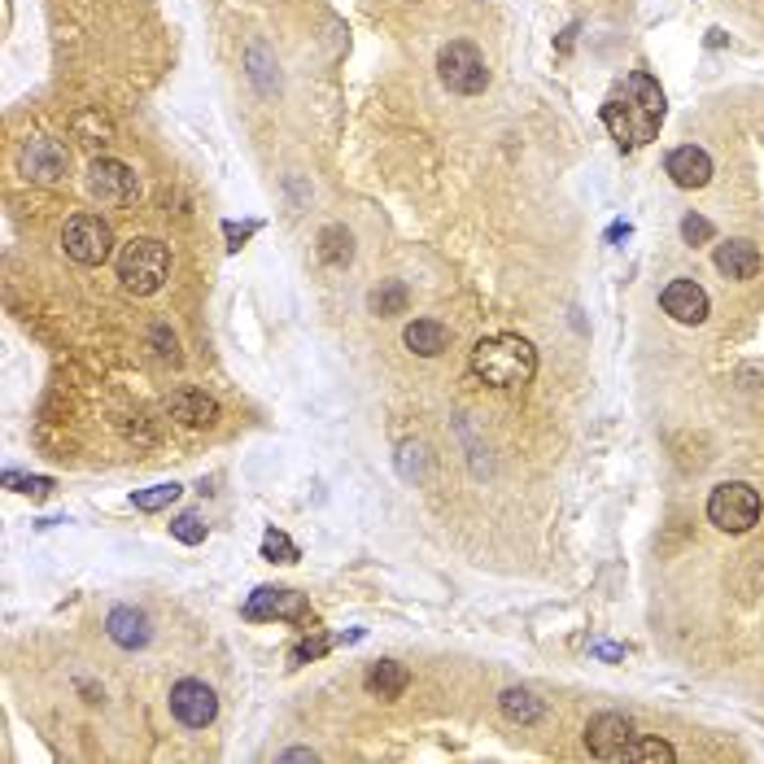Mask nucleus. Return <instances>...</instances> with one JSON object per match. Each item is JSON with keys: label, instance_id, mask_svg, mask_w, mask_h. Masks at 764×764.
Segmentation results:
<instances>
[{"label": "nucleus", "instance_id": "nucleus-1", "mask_svg": "<svg viewBox=\"0 0 764 764\" xmlns=\"http://www.w3.org/2000/svg\"><path fill=\"white\" fill-rule=\"evenodd\" d=\"M472 372L494 389H520L537 377V350L516 333H494L472 346Z\"/></svg>", "mask_w": 764, "mask_h": 764}, {"label": "nucleus", "instance_id": "nucleus-2", "mask_svg": "<svg viewBox=\"0 0 764 764\" xmlns=\"http://www.w3.org/2000/svg\"><path fill=\"white\" fill-rule=\"evenodd\" d=\"M171 276V250L153 236H131L118 250V280L136 298H153Z\"/></svg>", "mask_w": 764, "mask_h": 764}, {"label": "nucleus", "instance_id": "nucleus-3", "mask_svg": "<svg viewBox=\"0 0 764 764\" xmlns=\"http://www.w3.org/2000/svg\"><path fill=\"white\" fill-rule=\"evenodd\" d=\"M61 250L79 267H101V263L114 258V232L101 215H74L61 228Z\"/></svg>", "mask_w": 764, "mask_h": 764}, {"label": "nucleus", "instance_id": "nucleus-4", "mask_svg": "<svg viewBox=\"0 0 764 764\" xmlns=\"http://www.w3.org/2000/svg\"><path fill=\"white\" fill-rule=\"evenodd\" d=\"M708 520L721 533H748L761 520V494L748 481H726L708 494Z\"/></svg>", "mask_w": 764, "mask_h": 764}, {"label": "nucleus", "instance_id": "nucleus-5", "mask_svg": "<svg viewBox=\"0 0 764 764\" xmlns=\"http://www.w3.org/2000/svg\"><path fill=\"white\" fill-rule=\"evenodd\" d=\"M437 74H441V83H445L450 92H459V96H476V92H485V83H489L485 57H481V48L467 44V39H450V44L437 53Z\"/></svg>", "mask_w": 764, "mask_h": 764}, {"label": "nucleus", "instance_id": "nucleus-6", "mask_svg": "<svg viewBox=\"0 0 764 764\" xmlns=\"http://www.w3.org/2000/svg\"><path fill=\"white\" fill-rule=\"evenodd\" d=\"M603 123H607V131L616 136V144L621 149H643V144H651L656 140V131H660V114H651L647 105H638L634 96L629 101H607L603 105Z\"/></svg>", "mask_w": 764, "mask_h": 764}, {"label": "nucleus", "instance_id": "nucleus-7", "mask_svg": "<svg viewBox=\"0 0 764 764\" xmlns=\"http://www.w3.org/2000/svg\"><path fill=\"white\" fill-rule=\"evenodd\" d=\"M88 193L101 201V206H131L136 193H140V180L127 162L118 158H96L88 166Z\"/></svg>", "mask_w": 764, "mask_h": 764}, {"label": "nucleus", "instance_id": "nucleus-8", "mask_svg": "<svg viewBox=\"0 0 764 764\" xmlns=\"http://www.w3.org/2000/svg\"><path fill=\"white\" fill-rule=\"evenodd\" d=\"M241 616H245V621H298V625H306V621H311V603H306V594H298V590L258 586V590L245 599Z\"/></svg>", "mask_w": 764, "mask_h": 764}, {"label": "nucleus", "instance_id": "nucleus-9", "mask_svg": "<svg viewBox=\"0 0 764 764\" xmlns=\"http://www.w3.org/2000/svg\"><path fill=\"white\" fill-rule=\"evenodd\" d=\"M18 166H22V175L35 180V184H57V180H66L70 153H66V144L48 140V136H31V140L22 144V153H18Z\"/></svg>", "mask_w": 764, "mask_h": 764}, {"label": "nucleus", "instance_id": "nucleus-10", "mask_svg": "<svg viewBox=\"0 0 764 764\" xmlns=\"http://www.w3.org/2000/svg\"><path fill=\"white\" fill-rule=\"evenodd\" d=\"M171 713H175L188 730H206V726L219 717V699H215V691H210L206 682L184 678V682L171 686Z\"/></svg>", "mask_w": 764, "mask_h": 764}, {"label": "nucleus", "instance_id": "nucleus-11", "mask_svg": "<svg viewBox=\"0 0 764 764\" xmlns=\"http://www.w3.org/2000/svg\"><path fill=\"white\" fill-rule=\"evenodd\" d=\"M629 739H634V726H629V717H621V713H599V717L586 726V748H590V756H599V761H621L625 748H629Z\"/></svg>", "mask_w": 764, "mask_h": 764}, {"label": "nucleus", "instance_id": "nucleus-12", "mask_svg": "<svg viewBox=\"0 0 764 764\" xmlns=\"http://www.w3.org/2000/svg\"><path fill=\"white\" fill-rule=\"evenodd\" d=\"M660 306L669 320L678 324H704L708 320V293L695 285V280H673L664 293H660Z\"/></svg>", "mask_w": 764, "mask_h": 764}, {"label": "nucleus", "instance_id": "nucleus-13", "mask_svg": "<svg viewBox=\"0 0 764 764\" xmlns=\"http://www.w3.org/2000/svg\"><path fill=\"white\" fill-rule=\"evenodd\" d=\"M664 171H669V180H673L678 188H704V184L713 180V158H708V149H699V144H682V149L669 153Z\"/></svg>", "mask_w": 764, "mask_h": 764}, {"label": "nucleus", "instance_id": "nucleus-14", "mask_svg": "<svg viewBox=\"0 0 764 764\" xmlns=\"http://www.w3.org/2000/svg\"><path fill=\"white\" fill-rule=\"evenodd\" d=\"M166 410H171V419H180L184 428H215V424H219V402H215L210 393H201V389H180V393H171Z\"/></svg>", "mask_w": 764, "mask_h": 764}, {"label": "nucleus", "instance_id": "nucleus-15", "mask_svg": "<svg viewBox=\"0 0 764 764\" xmlns=\"http://www.w3.org/2000/svg\"><path fill=\"white\" fill-rule=\"evenodd\" d=\"M105 634H109L114 647H123V651H140V647H149L153 625H149V616L136 612V607H114V612L105 616Z\"/></svg>", "mask_w": 764, "mask_h": 764}, {"label": "nucleus", "instance_id": "nucleus-16", "mask_svg": "<svg viewBox=\"0 0 764 764\" xmlns=\"http://www.w3.org/2000/svg\"><path fill=\"white\" fill-rule=\"evenodd\" d=\"M402 342H406L410 355H419V359H437V355L450 350V328L437 324V320H415V324H406Z\"/></svg>", "mask_w": 764, "mask_h": 764}, {"label": "nucleus", "instance_id": "nucleus-17", "mask_svg": "<svg viewBox=\"0 0 764 764\" xmlns=\"http://www.w3.org/2000/svg\"><path fill=\"white\" fill-rule=\"evenodd\" d=\"M717 267H721V276H730V280H752V276L761 271V250H756L752 241H726V245L717 250Z\"/></svg>", "mask_w": 764, "mask_h": 764}, {"label": "nucleus", "instance_id": "nucleus-18", "mask_svg": "<svg viewBox=\"0 0 764 764\" xmlns=\"http://www.w3.org/2000/svg\"><path fill=\"white\" fill-rule=\"evenodd\" d=\"M363 686H368V695H377V699H397V695L410 686V673H406V664H397V660H377V664L363 673Z\"/></svg>", "mask_w": 764, "mask_h": 764}, {"label": "nucleus", "instance_id": "nucleus-19", "mask_svg": "<svg viewBox=\"0 0 764 764\" xmlns=\"http://www.w3.org/2000/svg\"><path fill=\"white\" fill-rule=\"evenodd\" d=\"M320 263L324 267H350L355 263V236L342 223H328L320 232Z\"/></svg>", "mask_w": 764, "mask_h": 764}, {"label": "nucleus", "instance_id": "nucleus-20", "mask_svg": "<svg viewBox=\"0 0 764 764\" xmlns=\"http://www.w3.org/2000/svg\"><path fill=\"white\" fill-rule=\"evenodd\" d=\"M498 708H502V717L516 721V726H533V721H542V704H537L524 686L502 691V695H498Z\"/></svg>", "mask_w": 764, "mask_h": 764}, {"label": "nucleus", "instance_id": "nucleus-21", "mask_svg": "<svg viewBox=\"0 0 764 764\" xmlns=\"http://www.w3.org/2000/svg\"><path fill=\"white\" fill-rule=\"evenodd\" d=\"M70 127H74V136L88 144V149H105L109 140H114V127H109V118H101L96 109H79L74 118H70Z\"/></svg>", "mask_w": 764, "mask_h": 764}, {"label": "nucleus", "instance_id": "nucleus-22", "mask_svg": "<svg viewBox=\"0 0 764 764\" xmlns=\"http://www.w3.org/2000/svg\"><path fill=\"white\" fill-rule=\"evenodd\" d=\"M673 764L678 761V752L664 743V739H629V748H625V756H621V764Z\"/></svg>", "mask_w": 764, "mask_h": 764}, {"label": "nucleus", "instance_id": "nucleus-23", "mask_svg": "<svg viewBox=\"0 0 764 764\" xmlns=\"http://www.w3.org/2000/svg\"><path fill=\"white\" fill-rule=\"evenodd\" d=\"M629 96H634L638 105H647L651 114L664 118V92H660V83H656L647 70H634V79H629Z\"/></svg>", "mask_w": 764, "mask_h": 764}, {"label": "nucleus", "instance_id": "nucleus-24", "mask_svg": "<svg viewBox=\"0 0 764 764\" xmlns=\"http://www.w3.org/2000/svg\"><path fill=\"white\" fill-rule=\"evenodd\" d=\"M368 306H372V315H381V320H389V315H402V311H406V285L389 280V285H381V289L368 298Z\"/></svg>", "mask_w": 764, "mask_h": 764}, {"label": "nucleus", "instance_id": "nucleus-25", "mask_svg": "<svg viewBox=\"0 0 764 764\" xmlns=\"http://www.w3.org/2000/svg\"><path fill=\"white\" fill-rule=\"evenodd\" d=\"M184 489L175 485V481H166V485H149V489H136L131 494V502L140 507V511H162V507H171L175 498H180Z\"/></svg>", "mask_w": 764, "mask_h": 764}, {"label": "nucleus", "instance_id": "nucleus-26", "mask_svg": "<svg viewBox=\"0 0 764 764\" xmlns=\"http://www.w3.org/2000/svg\"><path fill=\"white\" fill-rule=\"evenodd\" d=\"M263 555L271 559V564H298V542L289 537V533H280V529H267L263 533Z\"/></svg>", "mask_w": 764, "mask_h": 764}, {"label": "nucleus", "instance_id": "nucleus-27", "mask_svg": "<svg viewBox=\"0 0 764 764\" xmlns=\"http://www.w3.org/2000/svg\"><path fill=\"white\" fill-rule=\"evenodd\" d=\"M171 533L184 542V546H197V542H206V524H201V516H193V511H184V516H175L171 520Z\"/></svg>", "mask_w": 764, "mask_h": 764}, {"label": "nucleus", "instance_id": "nucleus-28", "mask_svg": "<svg viewBox=\"0 0 764 764\" xmlns=\"http://www.w3.org/2000/svg\"><path fill=\"white\" fill-rule=\"evenodd\" d=\"M682 236H686V245H704V241L717 236V228H713L704 215H686V219H682Z\"/></svg>", "mask_w": 764, "mask_h": 764}, {"label": "nucleus", "instance_id": "nucleus-29", "mask_svg": "<svg viewBox=\"0 0 764 764\" xmlns=\"http://www.w3.org/2000/svg\"><path fill=\"white\" fill-rule=\"evenodd\" d=\"M328 647H333V643L315 634V638H302V643H298V647L289 651V660H293V664H306V660H320V656H324Z\"/></svg>", "mask_w": 764, "mask_h": 764}, {"label": "nucleus", "instance_id": "nucleus-30", "mask_svg": "<svg viewBox=\"0 0 764 764\" xmlns=\"http://www.w3.org/2000/svg\"><path fill=\"white\" fill-rule=\"evenodd\" d=\"M4 485H22V494H53V481L48 476H13V472H4Z\"/></svg>", "mask_w": 764, "mask_h": 764}, {"label": "nucleus", "instance_id": "nucleus-31", "mask_svg": "<svg viewBox=\"0 0 764 764\" xmlns=\"http://www.w3.org/2000/svg\"><path fill=\"white\" fill-rule=\"evenodd\" d=\"M153 342L162 346L158 355H166V359H175V337H166V328H158V333H153Z\"/></svg>", "mask_w": 764, "mask_h": 764}, {"label": "nucleus", "instance_id": "nucleus-32", "mask_svg": "<svg viewBox=\"0 0 764 764\" xmlns=\"http://www.w3.org/2000/svg\"><path fill=\"white\" fill-rule=\"evenodd\" d=\"M594 651H599V656H603V660H621V656H625V651H621V647H607V643H603V647H594Z\"/></svg>", "mask_w": 764, "mask_h": 764}, {"label": "nucleus", "instance_id": "nucleus-33", "mask_svg": "<svg viewBox=\"0 0 764 764\" xmlns=\"http://www.w3.org/2000/svg\"><path fill=\"white\" fill-rule=\"evenodd\" d=\"M285 761H315V752H306V748H298V752H285Z\"/></svg>", "mask_w": 764, "mask_h": 764}]
</instances>
